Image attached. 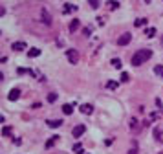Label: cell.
I'll return each mask as SVG.
<instances>
[{
    "label": "cell",
    "instance_id": "18",
    "mask_svg": "<svg viewBox=\"0 0 163 154\" xmlns=\"http://www.w3.org/2000/svg\"><path fill=\"white\" fill-rule=\"evenodd\" d=\"M145 35H147V37H154V35H156V28H147Z\"/></svg>",
    "mask_w": 163,
    "mask_h": 154
},
{
    "label": "cell",
    "instance_id": "3",
    "mask_svg": "<svg viewBox=\"0 0 163 154\" xmlns=\"http://www.w3.org/2000/svg\"><path fill=\"white\" fill-rule=\"evenodd\" d=\"M40 20H42L46 26H51V15H50V11L46 9V8L40 9Z\"/></svg>",
    "mask_w": 163,
    "mask_h": 154
},
{
    "label": "cell",
    "instance_id": "22",
    "mask_svg": "<svg viewBox=\"0 0 163 154\" xmlns=\"http://www.w3.org/2000/svg\"><path fill=\"white\" fill-rule=\"evenodd\" d=\"M48 101H50V103H55V101H57V94H53V92L48 94Z\"/></svg>",
    "mask_w": 163,
    "mask_h": 154
},
{
    "label": "cell",
    "instance_id": "8",
    "mask_svg": "<svg viewBox=\"0 0 163 154\" xmlns=\"http://www.w3.org/2000/svg\"><path fill=\"white\" fill-rule=\"evenodd\" d=\"M81 112H83V114H86V116H90L92 114V112H93V107H92V105H81Z\"/></svg>",
    "mask_w": 163,
    "mask_h": 154
},
{
    "label": "cell",
    "instance_id": "23",
    "mask_svg": "<svg viewBox=\"0 0 163 154\" xmlns=\"http://www.w3.org/2000/svg\"><path fill=\"white\" fill-rule=\"evenodd\" d=\"M128 79H130V75H128L126 72H123V73H121V83H126Z\"/></svg>",
    "mask_w": 163,
    "mask_h": 154
},
{
    "label": "cell",
    "instance_id": "12",
    "mask_svg": "<svg viewBox=\"0 0 163 154\" xmlns=\"http://www.w3.org/2000/svg\"><path fill=\"white\" fill-rule=\"evenodd\" d=\"M72 112H73V107H72V105H64V107H63V114L72 116Z\"/></svg>",
    "mask_w": 163,
    "mask_h": 154
},
{
    "label": "cell",
    "instance_id": "15",
    "mask_svg": "<svg viewBox=\"0 0 163 154\" xmlns=\"http://www.w3.org/2000/svg\"><path fill=\"white\" fill-rule=\"evenodd\" d=\"M57 138H59V136H53L51 139H48V141H46V149H51V147L55 145V141H57Z\"/></svg>",
    "mask_w": 163,
    "mask_h": 154
},
{
    "label": "cell",
    "instance_id": "19",
    "mask_svg": "<svg viewBox=\"0 0 163 154\" xmlns=\"http://www.w3.org/2000/svg\"><path fill=\"white\" fill-rule=\"evenodd\" d=\"M106 88L108 90H115V88H117V83H115V81H108L106 83Z\"/></svg>",
    "mask_w": 163,
    "mask_h": 154
},
{
    "label": "cell",
    "instance_id": "24",
    "mask_svg": "<svg viewBox=\"0 0 163 154\" xmlns=\"http://www.w3.org/2000/svg\"><path fill=\"white\" fill-rule=\"evenodd\" d=\"M130 127H132V130L138 129V119H136V117H132V119H130Z\"/></svg>",
    "mask_w": 163,
    "mask_h": 154
},
{
    "label": "cell",
    "instance_id": "27",
    "mask_svg": "<svg viewBox=\"0 0 163 154\" xmlns=\"http://www.w3.org/2000/svg\"><path fill=\"white\" fill-rule=\"evenodd\" d=\"M128 154H136V147H132V149H130V152H128Z\"/></svg>",
    "mask_w": 163,
    "mask_h": 154
},
{
    "label": "cell",
    "instance_id": "6",
    "mask_svg": "<svg viewBox=\"0 0 163 154\" xmlns=\"http://www.w3.org/2000/svg\"><path fill=\"white\" fill-rule=\"evenodd\" d=\"M18 97H20V90H18V88H11L9 94H8V99H9V101H17Z\"/></svg>",
    "mask_w": 163,
    "mask_h": 154
},
{
    "label": "cell",
    "instance_id": "17",
    "mask_svg": "<svg viewBox=\"0 0 163 154\" xmlns=\"http://www.w3.org/2000/svg\"><path fill=\"white\" fill-rule=\"evenodd\" d=\"M154 73H158L161 79H163V66L161 64H158V66H154Z\"/></svg>",
    "mask_w": 163,
    "mask_h": 154
},
{
    "label": "cell",
    "instance_id": "25",
    "mask_svg": "<svg viewBox=\"0 0 163 154\" xmlns=\"http://www.w3.org/2000/svg\"><path fill=\"white\" fill-rule=\"evenodd\" d=\"M2 134H4V136H9V134H11V129H9V127H4V129H2Z\"/></svg>",
    "mask_w": 163,
    "mask_h": 154
},
{
    "label": "cell",
    "instance_id": "20",
    "mask_svg": "<svg viewBox=\"0 0 163 154\" xmlns=\"http://www.w3.org/2000/svg\"><path fill=\"white\" fill-rule=\"evenodd\" d=\"M119 6H121V4H119V2H115V0H114V2H108V8H110V9H117Z\"/></svg>",
    "mask_w": 163,
    "mask_h": 154
},
{
    "label": "cell",
    "instance_id": "16",
    "mask_svg": "<svg viewBox=\"0 0 163 154\" xmlns=\"http://www.w3.org/2000/svg\"><path fill=\"white\" fill-rule=\"evenodd\" d=\"M145 24H147V18H138V20L134 22V26H136V28H143Z\"/></svg>",
    "mask_w": 163,
    "mask_h": 154
},
{
    "label": "cell",
    "instance_id": "11",
    "mask_svg": "<svg viewBox=\"0 0 163 154\" xmlns=\"http://www.w3.org/2000/svg\"><path fill=\"white\" fill-rule=\"evenodd\" d=\"M60 125H63V121H60V119H50V121H48V127H51V129H59Z\"/></svg>",
    "mask_w": 163,
    "mask_h": 154
},
{
    "label": "cell",
    "instance_id": "13",
    "mask_svg": "<svg viewBox=\"0 0 163 154\" xmlns=\"http://www.w3.org/2000/svg\"><path fill=\"white\" fill-rule=\"evenodd\" d=\"M73 152H77V154H84V147L81 145V143H75V145H73Z\"/></svg>",
    "mask_w": 163,
    "mask_h": 154
},
{
    "label": "cell",
    "instance_id": "7",
    "mask_svg": "<svg viewBox=\"0 0 163 154\" xmlns=\"http://www.w3.org/2000/svg\"><path fill=\"white\" fill-rule=\"evenodd\" d=\"M11 48L15 52H22V50H26V42H24V40H17V42L11 44Z\"/></svg>",
    "mask_w": 163,
    "mask_h": 154
},
{
    "label": "cell",
    "instance_id": "1",
    "mask_svg": "<svg viewBox=\"0 0 163 154\" xmlns=\"http://www.w3.org/2000/svg\"><path fill=\"white\" fill-rule=\"evenodd\" d=\"M152 57V50H138L132 55V66H139Z\"/></svg>",
    "mask_w": 163,
    "mask_h": 154
},
{
    "label": "cell",
    "instance_id": "10",
    "mask_svg": "<svg viewBox=\"0 0 163 154\" xmlns=\"http://www.w3.org/2000/svg\"><path fill=\"white\" fill-rule=\"evenodd\" d=\"M63 11H64L66 15H68V13H72V11H77V6H75V4H64Z\"/></svg>",
    "mask_w": 163,
    "mask_h": 154
},
{
    "label": "cell",
    "instance_id": "14",
    "mask_svg": "<svg viewBox=\"0 0 163 154\" xmlns=\"http://www.w3.org/2000/svg\"><path fill=\"white\" fill-rule=\"evenodd\" d=\"M39 55H40V50H37V48H31L28 52V57H39Z\"/></svg>",
    "mask_w": 163,
    "mask_h": 154
},
{
    "label": "cell",
    "instance_id": "2",
    "mask_svg": "<svg viewBox=\"0 0 163 154\" xmlns=\"http://www.w3.org/2000/svg\"><path fill=\"white\" fill-rule=\"evenodd\" d=\"M66 59L70 61V64H77L79 62V52L70 48V50H66Z\"/></svg>",
    "mask_w": 163,
    "mask_h": 154
},
{
    "label": "cell",
    "instance_id": "26",
    "mask_svg": "<svg viewBox=\"0 0 163 154\" xmlns=\"http://www.w3.org/2000/svg\"><path fill=\"white\" fill-rule=\"evenodd\" d=\"M90 6H92L93 9H97L99 8V2H97V0H90Z\"/></svg>",
    "mask_w": 163,
    "mask_h": 154
},
{
    "label": "cell",
    "instance_id": "9",
    "mask_svg": "<svg viewBox=\"0 0 163 154\" xmlns=\"http://www.w3.org/2000/svg\"><path fill=\"white\" fill-rule=\"evenodd\" d=\"M79 26H81V20H77V18H73L72 22H70V31H72V33H75V31L79 30Z\"/></svg>",
    "mask_w": 163,
    "mask_h": 154
},
{
    "label": "cell",
    "instance_id": "21",
    "mask_svg": "<svg viewBox=\"0 0 163 154\" xmlns=\"http://www.w3.org/2000/svg\"><path fill=\"white\" fill-rule=\"evenodd\" d=\"M112 66L119 70V68H121V61H119V59H112Z\"/></svg>",
    "mask_w": 163,
    "mask_h": 154
},
{
    "label": "cell",
    "instance_id": "4",
    "mask_svg": "<svg viewBox=\"0 0 163 154\" xmlns=\"http://www.w3.org/2000/svg\"><path fill=\"white\" fill-rule=\"evenodd\" d=\"M130 40H132V35H130V33H125V35H121V37L117 39V44H119V46H126Z\"/></svg>",
    "mask_w": 163,
    "mask_h": 154
},
{
    "label": "cell",
    "instance_id": "5",
    "mask_svg": "<svg viewBox=\"0 0 163 154\" xmlns=\"http://www.w3.org/2000/svg\"><path fill=\"white\" fill-rule=\"evenodd\" d=\"M84 130H86L84 125H77V127H73V132H72V134H73V138H81V136L84 134Z\"/></svg>",
    "mask_w": 163,
    "mask_h": 154
}]
</instances>
